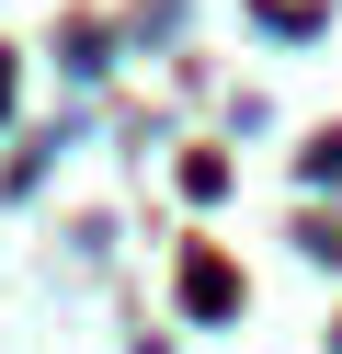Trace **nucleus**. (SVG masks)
<instances>
[{
  "instance_id": "f257e3e1",
  "label": "nucleus",
  "mask_w": 342,
  "mask_h": 354,
  "mask_svg": "<svg viewBox=\"0 0 342 354\" xmlns=\"http://www.w3.org/2000/svg\"><path fill=\"white\" fill-rule=\"evenodd\" d=\"M0 103H12V69H0Z\"/></svg>"
}]
</instances>
